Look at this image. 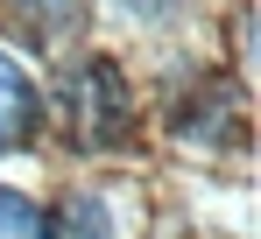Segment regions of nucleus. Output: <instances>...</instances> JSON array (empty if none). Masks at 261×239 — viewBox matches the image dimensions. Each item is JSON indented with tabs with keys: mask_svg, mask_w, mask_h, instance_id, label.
<instances>
[{
	"mask_svg": "<svg viewBox=\"0 0 261 239\" xmlns=\"http://www.w3.org/2000/svg\"><path fill=\"white\" fill-rule=\"evenodd\" d=\"M43 113H57L64 134L99 155V148L134 141V84H127V71H120L113 56H78V64L57 71Z\"/></svg>",
	"mask_w": 261,
	"mask_h": 239,
	"instance_id": "obj_1",
	"label": "nucleus"
},
{
	"mask_svg": "<svg viewBox=\"0 0 261 239\" xmlns=\"http://www.w3.org/2000/svg\"><path fill=\"white\" fill-rule=\"evenodd\" d=\"M0 21L21 42H36V49H57V42L85 21V0H0Z\"/></svg>",
	"mask_w": 261,
	"mask_h": 239,
	"instance_id": "obj_2",
	"label": "nucleus"
},
{
	"mask_svg": "<svg viewBox=\"0 0 261 239\" xmlns=\"http://www.w3.org/2000/svg\"><path fill=\"white\" fill-rule=\"evenodd\" d=\"M43 127V92H36V78L0 49V148H21L29 134Z\"/></svg>",
	"mask_w": 261,
	"mask_h": 239,
	"instance_id": "obj_3",
	"label": "nucleus"
},
{
	"mask_svg": "<svg viewBox=\"0 0 261 239\" xmlns=\"http://www.w3.org/2000/svg\"><path fill=\"white\" fill-rule=\"evenodd\" d=\"M49 239H113V211H106V197L71 190V197L57 204V218H49Z\"/></svg>",
	"mask_w": 261,
	"mask_h": 239,
	"instance_id": "obj_4",
	"label": "nucleus"
},
{
	"mask_svg": "<svg viewBox=\"0 0 261 239\" xmlns=\"http://www.w3.org/2000/svg\"><path fill=\"white\" fill-rule=\"evenodd\" d=\"M0 239H49V211H36L21 190L0 183Z\"/></svg>",
	"mask_w": 261,
	"mask_h": 239,
	"instance_id": "obj_5",
	"label": "nucleus"
},
{
	"mask_svg": "<svg viewBox=\"0 0 261 239\" xmlns=\"http://www.w3.org/2000/svg\"><path fill=\"white\" fill-rule=\"evenodd\" d=\"M113 7H120L127 21H170V7H176V0H113Z\"/></svg>",
	"mask_w": 261,
	"mask_h": 239,
	"instance_id": "obj_6",
	"label": "nucleus"
}]
</instances>
